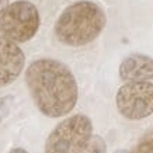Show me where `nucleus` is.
<instances>
[{"mask_svg": "<svg viewBox=\"0 0 153 153\" xmlns=\"http://www.w3.org/2000/svg\"><path fill=\"white\" fill-rule=\"evenodd\" d=\"M105 150L107 145L104 139L98 135H94V136H91V139L88 140V143L86 145V148L83 149L82 153H105Z\"/></svg>", "mask_w": 153, "mask_h": 153, "instance_id": "1a4fd4ad", "label": "nucleus"}, {"mask_svg": "<svg viewBox=\"0 0 153 153\" xmlns=\"http://www.w3.org/2000/svg\"><path fill=\"white\" fill-rule=\"evenodd\" d=\"M129 153H153V131H149L148 134L142 136V139L138 142Z\"/></svg>", "mask_w": 153, "mask_h": 153, "instance_id": "6e6552de", "label": "nucleus"}, {"mask_svg": "<svg viewBox=\"0 0 153 153\" xmlns=\"http://www.w3.org/2000/svg\"><path fill=\"white\" fill-rule=\"evenodd\" d=\"M9 4H10L9 0H0V17H1L3 11L7 9V6H9Z\"/></svg>", "mask_w": 153, "mask_h": 153, "instance_id": "9b49d317", "label": "nucleus"}, {"mask_svg": "<svg viewBox=\"0 0 153 153\" xmlns=\"http://www.w3.org/2000/svg\"><path fill=\"white\" fill-rule=\"evenodd\" d=\"M25 56L17 44L0 37V87L13 83L24 69Z\"/></svg>", "mask_w": 153, "mask_h": 153, "instance_id": "423d86ee", "label": "nucleus"}, {"mask_svg": "<svg viewBox=\"0 0 153 153\" xmlns=\"http://www.w3.org/2000/svg\"><path fill=\"white\" fill-rule=\"evenodd\" d=\"M30 94L38 110L58 118L69 114L77 101V84L73 73L56 59H38L25 72Z\"/></svg>", "mask_w": 153, "mask_h": 153, "instance_id": "f257e3e1", "label": "nucleus"}, {"mask_svg": "<svg viewBox=\"0 0 153 153\" xmlns=\"http://www.w3.org/2000/svg\"><path fill=\"white\" fill-rule=\"evenodd\" d=\"M11 101H13V98L10 97V96H6V97L0 98V121H1L6 115H7V114H9Z\"/></svg>", "mask_w": 153, "mask_h": 153, "instance_id": "9d476101", "label": "nucleus"}, {"mask_svg": "<svg viewBox=\"0 0 153 153\" xmlns=\"http://www.w3.org/2000/svg\"><path fill=\"white\" fill-rule=\"evenodd\" d=\"M10 153H28L25 149H23V148H16V149H13Z\"/></svg>", "mask_w": 153, "mask_h": 153, "instance_id": "f8f14e48", "label": "nucleus"}, {"mask_svg": "<svg viewBox=\"0 0 153 153\" xmlns=\"http://www.w3.org/2000/svg\"><path fill=\"white\" fill-rule=\"evenodd\" d=\"M93 136L88 117L76 114L62 121L45 142V153H82Z\"/></svg>", "mask_w": 153, "mask_h": 153, "instance_id": "7ed1b4c3", "label": "nucleus"}, {"mask_svg": "<svg viewBox=\"0 0 153 153\" xmlns=\"http://www.w3.org/2000/svg\"><path fill=\"white\" fill-rule=\"evenodd\" d=\"M39 13L33 3L17 0L7 6L0 17V34L13 42H27L39 28Z\"/></svg>", "mask_w": 153, "mask_h": 153, "instance_id": "20e7f679", "label": "nucleus"}, {"mask_svg": "<svg viewBox=\"0 0 153 153\" xmlns=\"http://www.w3.org/2000/svg\"><path fill=\"white\" fill-rule=\"evenodd\" d=\"M120 76L128 83L149 82L153 79V58L135 53L122 60L120 65Z\"/></svg>", "mask_w": 153, "mask_h": 153, "instance_id": "0eeeda50", "label": "nucleus"}, {"mask_svg": "<svg viewBox=\"0 0 153 153\" xmlns=\"http://www.w3.org/2000/svg\"><path fill=\"white\" fill-rule=\"evenodd\" d=\"M105 23V13L100 6L94 1L80 0L63 10L55 24V34L65 45L82 47L94 41Z\"/></svg>", "mask_w": 153, "mask_h": 153, "instance_id": "f03ea898", "label": "nucleus"}, {"mask_svg": "<svg viewBox=\"0 0 153 153\" xmlns=\"http://www.w3.org/2000/svg\"><path fill=\"white\" fill-rule=\"evenodd\" d=\"M117 108L128 120H143L153 114V83L132 82L121 86L115 96Z\"/></svg>", "mask_w": 153, "mask_h": 153, "instance_id": "39448f33", "label": "nucleus"}]
</instances>
